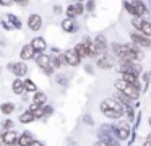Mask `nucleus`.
<instances>
[{
	"label": "nucleus",
	"instance_id": "1",
	"mask_svg": "<svg viewBox=\"0 0 151 146\" xmlns=\"http://www.w3.org/2000/svg\"><path fill=\"white\" fill-rule=\"evenodd\" d=\"M115 88L120 91V94H124L128 99H138V96H140V88L132 86V84L125 83V81H122V80L115 81Z\"/></svg>",
	"mask_w": 151,
	"mask_h": 146
},
{
	"label": "nucleus",
	"instance_id": "2",
	"mask_svg": "<svg viewBox=\"0 0 151 146\" xmlns=\"http://www.w3.org/2000/svg\"><path fill=\"white\" fill-rule=\"evenodd\" d=\"M101 110H111V112H115L119 115H122L124 114V106L117 99H106L101 104Z\"/></svg>",
	"mask_w": 151,
	"mask_h": 146
},
{
	"label": "nucleus",
	"instance_id": "3",
	"mask_svg": "<svg viewBox=\"0 0 151 146\" xmlns=\"http://www.w3.org/2000/svg\"><path fill=\"white\" fill-rule=\"evenodd\" d=\"M124 6L133 16H141L143 13H146V6H145L143 2H125Z\"/></svg>",
	"mask_w": 151,
	"mask_h": 146
},
{
	"label": "nucleus",
	"instance_id": "4",
	"mask_svg": "<svg viewBox=\"0 0 151 146\" xmlns=\"http://www.w3.org/2000/svg\"><path fill=\"white\" fill-rule=\"evenodd\" d=\"M119 70L122 71L124 75H133V76H138V73L141 71V67L133 62H122L119 65Z\"/></svg>",
	"mask_w": 151,
	"mask_h": 146
},
{
	"label": "nucleus",
	"instance_id": "5",
	"mask_svg": "<svg viewBox=\"0 0 151 146\" xmlns=\"http://www.w3.org/2000/svg\"><path fill=\"white\" fill-rule=\"evenodd\" d=\"M106 49H107V44H106L104 36H98V37L93 41V44H91V55H94V54H106Z\"/></svg>",
	"mask_w": 151,
	"mask_h": 146
},
{
	"label": "nucleus",
	"instance_id": "6",
	"mask_svg": "<svg viewBox=\"0 0 151 146\" xmlns=\"http://www.w3.org/2000/svg\"><path fill=\"white\" fill-rule=\"evenodd\" d=\"M73 50H75V54L78 55L80 58H81V57H89V55H91V42L86 39V41H83L81 44L76 45Z\"/></svg>",
	"mask_w": 151,
	"mask_h": 146
},
{
	"label": "nucleus",
	"instance_id": "7",
	"mask_svg": "<svg viewBox=\"0 0 151 146\" xmlns=\"http://www.w3.org/2000/svg\"><path fill=\"white\" fill-rule=\"evenodd\" d=\"M36 63L44 70V73H47V75L52 73V67H50V57H49V55L39 54V55H37V58H36Z\"/></svg>",
	"mask_w": 151,
	"mask_h": 146
},
{
	"label": "nucleus",
	"instance_id": "8",
	"mask_svg": "<svg viewBox=\"0 0 151 146\" xmlns=\"http://www.w3.org/2000/svg\"><path fill=\"white\" fill-rule=\"evenodd\" d=\"M17 140H18V135H17V132H13V130H7V132L2 135V143L7 145V146L17 145Z\"/></svg>",
	"mask_w": 151,
	"mask_h": 146
},
{
	"label": "nucleus",
	"instance_id": "9",
	"mask_svg": "<svg viewBox=\"0 0 151 146\" xmlns=\"http://www.w3.org/2000/svg\"><path fill=\"white\" fill-rule=\"evenodd\" d=\"M31 49L34 50V54H42V50H46V41L42 37H34L33 42H31Z\"/></svg>",
	"mask_w": 151,
	"mask_h": 146
},
{
	"label": "nucleus",
	"instance_id": "10",
	"mask_svg": "<svg viewBox=\"0 0 151 146\" xmlns=\"http://www.w3.org/2000/svg\"><path fill=\"white\" fill-rule=\"evenodd\" d=\"M132 41L135 42V44L141 45V47H150L151 45V41L148 37H145L143 34H140V32H133L132 34Z\"/></svg>",
	"mask_w": 151,
	"mask_h": 146
},
{
	"label": "nucleus",
	"instance_id": "11",
	"mask_svg": "<svg viewBox=\"0 0 151 146\" xmlns=\"http://www.w3.org/2000/svg\"><path fill=\"white\" fill-rule=\"evenodd\" d=\"M63 60H65L68 65H72V67H76V65L80 63V57L75 54V50H73V49H72V50H67V52H65V55H63Z\"/></svg>",
	"mask_w": 151,
	"mask_h": 146
},
{
	"label": "nucleus",
	"instance_id": "12",
	"mask_svg": "<svg viewBox=\"0 0 151 146\" xmlns=\"http://www.w3.org/2000/svg\"><path fill=\"white\" fill-rule=\"evenodd\" d=\"M8 68H10L17 76H24L26 71H28V68H26V65H24V63H10V65H8Z\"/></svg>",
	"mask_w": 151,
	"mask_h": 146
},
{
	"label": "nucleus",
	"instance_id": "13",
	"mask_svg": "<svg viewBox=\"0 0 151 146\" xmlns=\"http://www.w3.org/2000/svg\"><path fill=\"white\" fill-rule=\"evenodd\" d=\"M41 24H42V19H41L39 15H31L29 16V19H28V26H29V29L37 31V29L41 28Z\"/></svg>",
	"mask_w": 151,
	"mask_h": 146
},
{
	"label": "nucleus",
	"instance_id": "14",
	"mask_svg": "<svg viewBox=\"0 0 151 146\" xmlns=\"http://www.w3.org/2000/svg\"><path fill=\"white\" fill-rule=\"evenodd\" d=\"M117 135L120 140H127L128 135H130V127L127 125V123H122V125L117 127Z\"/></svg>",
	"mask_w": 151,
	"mask_h": 146
},
{
	"label": "nucleus",
	"instance_id": "15",
	"mask_svg": "<svg viewBox=\"0 0 151 146\" xmlns=\"http://www.w3.org/2000/svg\"><path fill=\"white\" fill-rule=\"evenodd\" d=\"M112 65H114V62H112V57H109V55H104V57H101L98 60V67L99 68H112Z\"/></svg>",
	"mask_w": 151,
	"mask_h": 146
},
{
	"label": "nucleus",
	"instance_id": "16",
	"mask_svg": "<svg viewBox=\"0 0 151 146\" xmlns=\"http://www.w3.org/2000/svg\"><path fill=\"white\" fill-rule=\"evenodd\" d=\"M34 57V50L31 49V45L28 44V45H24L23 49H21V58L23 60H29V58H33Z\"/></svg>",
	"mask_w": 151,
	"mask_h": 146
},
{
	"label": "nucleus",
	"instance_id": "17",
	"mask_svg": "<svg viewBox=\"0 0 151 146\" xmlns=\"http://www.w3.org/2000/svg\"><path fill=\"white\" fill-rule=\"evenodd\" d=\"M122 81H125V83L132 84V86L140 88V81H138V76H133V75H124V76H122Z\"/></svg>",
	"mask_w": 151,
	"mask_h": 146
},
{
	"label": "nucleus",
	"instance_id": "18",
	"mask_svg": "<svg viewBox=\"0 0 151 146\" xmlns=\"http://www.w3.org/2000/svg\"><path fill=\"white\" fill-rule=\"evenodd\" d=\"M31 141H33L31 135H29V133H24V135H21V138L17 140V145L18 146H29Z\"/></svg>",
	"mask_w": 151,
	"mask_h": 146
},
{
	"label": "nucleus",
	"instance_id": "19",
	"mask_svg": "<svg viewBox=\"0 0 151 146\" xmlns=\"http://www.w3.org/2000/svg\"><path fill=\"white\" fill-rule=\"evenodd\" d=\"M62 28H63V31H67V32L75 31V21H73V19H70V18L63 19V21H62Z\"/></svg>",
	"mask_w": 151,
	"mask_h": 146
},
{
	"label": "nucleus",
	"instance_id": "20",
	"mask_svg": "<svg viewBox=\"0 0 151 146\" xmlns=\"http://www.w3.org/2000/svg\"><path fill=\"white\" fill-rule=\"evenodd\" d=\"M46 99H47V97H46V94H44V93H36V94H34L33 104H34V106H37V107H41L44 102H46Z\"/></svg>",
	"mask_w": 151,
	"mask_h": 146
},
{
	"label": "nucleus",
	"instance_id": "21",
	"mask_svg": "<svg viewBox=\"0 0 151 146\" xmlns=\"http://www.w3.org/2000/svg\"><path fill=\"white\" fill-rule=\"evenodd\" d=\"M63 62H65V60H63V55H55V57H54V58H50V67H57V68H59V67H62V65H63Z\"/></svg>",
	"mask_w": 151,
	"mask_h": 146
},
{
	"label": "nucleus",
	"instance_id": "22",
	"mask_svg": "<svg viewBox=\"0 0 151 146\" xmlns=\"http://www.w3.org/2000/svg\"><path fill=\"white\" fill-rule=\"evenodd\" d=\"M140 31H143V36L150 39V36H151V23H150V21H143Z\"/></svg>",
	"mask_w": 151,
	"mask_h": 146
},
{
	"label": "nucleus",
	"instance_id": "23",
	"mask_svg": "<svg viewBox=\"0 0 151 146\" xmlns=\"http://www.w3.org/2000/svg\"><path fill=\"white\" fill-rule=\"evenodd\" d=\"M23 91H24L23 81H21V80H15V81H13V93H15V94H21Z\"/></svg>",
	"mask_w": 151,
	"mask_h": 146
},
{
	"label": "nucleus",
	"instance_id": "24",
	"mask_svg": "<svg viewBox=\"0 0 151 146\" xmlns=\"http://www.w3.org/2000/svg\"><path fill=\"white\" fill-rule=\"evenodd\" d=\"M13 109H15V106H13L12 102H5V104H2V106H0V110H2L5 115L12 114V112H13Z\"/></svg>",
	"mask_w": 151,
	"mask_h": 146
},
{
	"label": "nucleus",
	"instance_id": "25",
	"mask_svg": "<svg viewBox=\"0 0 151 146\" xmlns=\"http://www.w3.org/2000/svg\"><path fill=\"white\" fill-rule=\"evenodd\" d=\"M20 120H21V123H29V122H33V120H34V115L28 110V112H24V114H21V115H20Z\"/></svg>",
	"mask_w": 151,
	"mask_h": 146
},
{
	"label": "nucleus",
	"instance_id": "26",
	"mask_svg": "<svg viewBox=\"0 0 151 146\" xmlns=\"http://www.w3.org/2000/svg\"><path fill=\"white\" fill-rule=\"evenodd\" d=\"M23 86H24V91H31V93H36V89H37L36 84H34L31 80H26L23 83Z\"/></svg>",
	"mask_w": 151,
	"mask_h": 146
},
{
	"label": "nucleus",
	"instance_id": "27",
	"mask_svg": "<svg viewBox=\"0 0 151 146\" xmlns=\"http://www.w3.org/2000/svg\"><path fill=\"white\" fill-rule=\"evenodd\" d=\"M143 21H145V19L141 18V16H133V18H132V24H133L135 28L138 29V31L141 29V24H143Z\"/></svg>",
	"mask_w": 151,
	"mask_h": 146
},
{
	"label": "nucleus",
	"instance_id": "28",
	"mask_svg": "<svg viewBox=\"0 0 151 146\" xmlns=\"http://www.w3.org/2000/svg\"><path fill=\"white\" fill-rule=\"evenodd\" d=\"M8 21H12V23H13V28H21V21L17 18V16L8 15Z\"/></svg>",
	"mask_w": 151,
	"mask_h": 146
},
{
	"label": "nucleus",
	"instance_id": "29",
	"mask_svg": "<svg viewBox=\"0 0 151 146\" xmlns=\"http://www.w3.org/2000/svg\"><path fill=\"white\" fill-rule=\"evenodd\" d=\"M102 114H104L106 117H109V119H119V114H115V112H111V110H102Z\"/></svg>",
	"mask_w": 151,
	"mask_h": 146
},
{
	"label": "nucleus",
	"instance_id": "30",
	"mask_svg": "<svg viewBox=\"0 0 151 146\" xmlns=\"http://www.w3.org/2000/svg\"><path fill=\"white\" fill-rule=\"evenodd\" d=\"M73 8H75V12H76V15H81V13H83V5H81V3H80V2H76V3H73Z\"/></svg>",
	"mask_w": 151,
	"mask_h": 146
},
{
	"label": "nucleus",
	"instance_id": "31",
	"mask_svg": "<svg viewBox=\"0 0 151 146\" xmlns=\"http://www.w3.org/2000/svg\"><path fill=\"white\" fill-rule=\"evenodd\" d=\"M67 13H68V18H70V19H73V18L76 16V12H75V8H73L72 5H70L68 8H67Z\"/></svg>",
	"mask_w": 151,
	"mask_h": 146
},
{
	"label": "nucleus",
	"instance_id": "32",
	"mask_svg": "<svg viewBox=\"0 0 151 146\" xmlns=\"http://www.w3.org/2000/svg\"><path fill=\"white\" fill-rule=\"evenodd\" d=\"M4 127H5V128H12V127H13V122H12V120H5Z\"/></svg>",
	"mask_w": 151,
	"mask_h": 146
},
{
	"label": "nucleus",
	"instance_id": "33",
	"mask_svg": "<svg viewBox=\"0 0 151 146\" xmlns=\"http://www.w3.org/2000/svg\"><path fill=\"white\" fill-rule=\"evenodd\" d=\"M94 146H111V145H109L107 141H96Z\"/></svg>",
	"mask_w": 151,
	"mask_h": 146
},
{
	"label": "nucleus",
	"instance_id": "34",
	"mask_svg": "<svg viewBox=\"0 0 151 146\" xmlns=\"http://www.w3.org/2000/svg\"><path fill=\"white\" fill-rule=\"evenodd\" d=\"M29 146H44V145H42V143H41V141H34V140H33Z\"/></svg>",
	"mask_w": 151,
	"mask_h": 146
},
{
	"label": "nucleus",
	"instance_id": "35",
	"mask_svg": "<svg viewBox=\"0 0 151 146\" xmlns=\"http://www.w3.org/2000/svg\"><path fill=\"white\" fill-rule=\"evenodd\" d=\"M0 5H4V6H8V5H12V2H0Z\"/></svg>",
	"mask_w": 151,
	"mask_h": 146
},
{
	"label": "nucleus",
	"instance_id": "36",
	"mask_svg": "<svg viewBox=\"0 0 151 146\" xmlns=\"http://www.w3.org/2000/svg\"><path fill=\"white\" fill-rule=\"evenodd\" d=\"M145 146H150V138H148L146 141H145Z\"/></svg>",
	"mask_w": 151,
	"mask_h": 146
},
{
	"label": "nucleus",
	"instance_id": "37",
	"mask_svg": "<svg viewBox=\"0 0 151 146\" xmlns=\"http://www.w3.org/2000/svg\"><path fill=\"white\" fill-rule=\"evenodd\" d=\"M0 146H7V145H4V143H0Z\"/></svg>",
	"mask_w": 151,
	"mask_h": 146
},
{
	"label": "nucleus",
	"instance_id": "38",
	"mask_svg": "<svg viewBox=\"0 0 151 146\" xmlns=\"http://www.w3.org/2000/svg\"><path fill=\"white\" fill-rule=\"evenodd\" d=\"M0 143H2V136H0Z\"/></svg>",
	"mask_w": 151,
	"mask_h": 146
},
{
	"label": "nucleus",
	"instance_id": "39",
	"mask_svg": "<svg viewBox=\"0 0 151 146\" xmlns=\"http://www.w3.org/2000/svg\"><path fill=\"white\" fill-rule=\"evenodd\" d=\"M13 146H18V145H13Z\"/></svg>",
	"mask_w": 151,
	"mask_h": 146
}]
</instances>
